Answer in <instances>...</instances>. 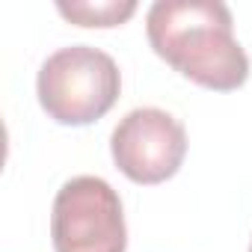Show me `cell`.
<instances>
[{
  "label": "cell",
  "instance_id": "1",
  "mask_svg": "<svg viewBox=\"0 0 252 252\" xmlns=\"http://www.w3.org/2000/svg\"><path fill=\"white\" fill-rule=\"evenodd\" d=\"M146 33L163 63L205 89L234 92L249 77V57L220 0H158L146 15Z\"/></svg>",
  "mask_w": 252,
  "mask_h": 252
},
{
  "label": "cell",
  "instance_id": "2",
  "mask_svg": "<svg viewBox=\"0 0 252 252\" xmlns=\"http://www.w3.org/2000/svg\"><path fill=\"white\" fill-rule=\"evenodd\" d=\"M122 74L110 54L92 45H71L51 54L36 77V95L48 119L71 128L98 122L113 110Z\"/></svg>",
  "mask_w": 252,
  "mask_h": 252
},
{
  "label": "cell",
  "instance_id": "3",
  "mask_svg": "<svg viewBox=\"0 0 252 252\" xmlns=\"http://www.w3.org/2000/svg\"><path fill=\"white\" fill-rule=\"evenodd\" d=\"M54 252H125L128 225L119 193L98 175L68 178L51 211Z\"/></svg>",
  "mask_w": 252,
  "mask_h": 252
},
{
  "label": "cell",
  "instance_id": "4",
  "mask_svg": "<svg viewBox=\"0 0 252 252\" xmlns=\"http://www.w3.org/2000/svg\"><path fill=\"white\" fill-rule=\"evenodd\" d=\"M110 152L119 172L134 184H163L184 163L187 131L166 110L137 107L113 128Z\"/></svg>",
  "mask_w": 252,
  "mask_h": 252
},
{
  "label": "cell",
  "instance_id": "5",
  "mask_svg": "<svg viewBox=\"0 0 252 252\" xmlns=\"http://www.w3.org/2000/svg\"><path fill=\"white\" fill-rule=\"evenodd\" d=\"M57 12L77 24V27H119L125 24L134 12H137V3L134 0H60L57 3Z\"/></svg>",
  "mask_w": 252,
  "mask_h": 252
},
{
  "label": "cell",
  "instance_id": "6",
  "mask_svg": "<svg viewBox=\"0 0 252 252\" xmlns=\"http://www.w3.org/2000/svg\"><path fill=\"white\" fill-rule=\"evenodd\" d=\"M249 252H252V243H249Z\"/></svg>",
  "mask_w": 252,
  "mask_h": 252
}]
</instances>
